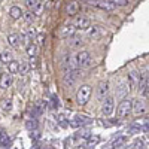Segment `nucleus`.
<instances>
[{"label":"nucleus","mask_w":149,"mask_h":149,"mask_svg":"<svg viewBox=\"0 0 149 149\" xmlns=\"http://www.w3.org/2000/svg\"><path fill=\"white\" fill-rule=\"evenodd\" d=\"M91 94H93V90L90 85H81L79 90L76 91V103L81 106L86 104L91 98Z\"/></svg>","instance_id":"obj_1"},{"label":"nucleus","mask_w":149,"mask_h":149,"mask_svg":"<svg viewBox=\"0 0 149 149\" xmlns=\"http://www.w3.org/2000/svg\"><path fill=\"white\" fill-rule=\"evenodd\" d=\"M131 110H133V102L130 100V98H124V100H121V103L116 107V113H118L119 118H127Z\"/></svg>","instance_id":"obj_2"},{"label":"nucleus","mask_w":149,"mask_h":149,"mask_svg":"<svg viewBox=\"0 0 149 149\" xmlns=\"http://www.w3.org/2000/svg\"><path fill=\"white\" fill-rule=\"evenodd\" d=\"M78 67H90L91 66V55L88 51H79L76 55H73Z\"/></svg>","instance_id":"obj_3"},{"label":"nucleus","mask_w":149,"mask_h":149,"mask_svg":"<svg viewBox=\"0 0 149 149\" xmlns=\"http://www.w3.org/2000/svg\"><path fill=\"white\" fill-rule=\"evenodd\" d=\"M133 113L136 116H143L148 113V106H146L145 100H142V98L133 100Z\"/></svg>","instance_id":"obj_4"},{"label":"nucleus","mask_w":149,"mask_h":149,"mask_svg":"<svg viewBox=\"0 0 149 149\" xmlns=\"http://www.w3.org/2000/svg\"><path fill=\"white\" fill-rule=\"evenodd\" d=\"M115 112V100L112 97H106L103 100V106H102V113L104 116H112V113Z\"/></svg>","instance_id":"obj_5"},{"label":"nucleus","mask_w":149,"mask_h":149,"mask_svg":"<svg viewBox=\"0 0 149 149\" xmlns=\"http://www.w3.org/2000/svg\"><path fill=\"white\" fill-rule=\"evenodd\" d=\"M91 6H95L102 10H107V12H112L115 9V5L110 2V0H93V2H88Z\"/></svg>","instance_id":"obj_6"},{"label":"nucleus","mask_w":149,"mask_h":149,"mask_svg":"<svg viewBox=\"0 0 149 149\" xmlns=\"http://www.w3.org/2000/svg\"><path fill=\"white\" fill-rule=\"evenodd\" d=\"M107 94H109V82L107 81L100 82V84H98V86H97V98L100 102H103L104 98L107 97Z\"/></svg>","instance_id":"obj_7"},{"label":"nucleus","mask_w":149,"mask_h":149,"mask_svg":"<svg viewBox=\"0 0 149 149\" xmlns=\"http://www.w3.org/2000/svg\"><path fill=\"white\" fill-rule=\"evenodd\" d=\"M14 84V76L12 73H5V74H0V88L2 90H8L9 86Z\"/></svg>","instance_id":"obj_8"},{"label":"nucleus","mask_w":149,"mask_h":149,"mask_svg":"<svg viewBox=\"0 0 149 149\" xmlns=\"http://www.w3.org/2000/svg\"><path fill=\"white\" fill-rule=\"evenodd\" d=\"M130 82L128 81H124V82H121L119 84V86H118V91H116V95L119 97V98H125L127 95H128V93H130Z\"/></svg>","instance_id":"obj_9"},{"label":"nucleus","mask_w":149,"mask_h":149,"mask_svg":"<svg viewBox=\"0 0 149 149\" xmlns=\"http://www.w3.org/2000/svg\"><path fill=\"white\" fill-rule=\"evenodd\" d=\"M140 78H142V73L136 72V70H133V72L128 73V82H130V85H131V88H139Z\"/></svg>","instance_id":"obj_10"},{"label":"nucleus","mask_w":149,"mask_h":149,"mask_svg":"<svg viewBox=\"0 0 149 149\" xmlns=\"http://www.w3.org/2000/svg\"><path fill=\"white\" fill-rule=\"evenodd\" d=\"M90 122H91V118L84 116V115H76V116L72 119V127H82V125L90 124Z\"/></svg>","instance_id":"obj_11"},{"label":"nucleus","mask_w":149,"mask_h":149,"mask_svg":"<svg viewBox=\"0 0 149 149\" xmlns=\"http://www.w3.org/2000/svg\"><path fill=\"white\" fill-rule=\"evenodd\" d=\"M90 26H91L90 19L85 18V17H79V18H76V21H74V27H76V30H88Z\"/></svg>","instance_id":"obj_12"},{"label":"nucleus","mask_w":149,"mask_h":149,"mask_svg":"<svg viewBox=\"0 0 149 149\" xmlns=\"http://www.w3.org/2000/svg\"><path fill=\"white\" fill-rule=\"evenodd\" d=\"M86 34H88V37L90 39H98L102 34H103V30H102V27H98V26H90L88 27V30H86Z\"/></svg>","instance_id":"obj_13"},{"label":"nucleus","mask_w":149,"mask_h":149,"mask_svg":"<svg viewBox=\"0 0 149 149\" xmlns=\"http://www.w3.org/2000/svg\"><path fill=\"white\" fill-rule=\"evenodd\" d=\"M78 79V70L76 69H70L66 74H64V82L69 84V85H73Z\"/></svg>","instance_id":"obj_14"},{"label":"nucleus","mask_w":149,"mask_h":149,"mask_svg":"<svg viewBox=\"0 0 149 149\" xmlns=\"http://www.w3.org/2000/svg\"><path fill=\"white\" fill-rule=\"evenodd\" d=\"M81 6L78 2H69L67 6H66V12H67V15H76L78 12H79Z\"/></svg>","instance_id":"obj_15"},{"label":"nucleus","mask_w":149,"mask_h":149,"mask_svg":"<svg viewBox=\"0 0 149 149\" xmlns=\"http://www.w3.org/2000/svg\"><path fill=\"white\" fill-rule=\"evenodd\" d=\"M9 17L12 18V19H19L21 17H24V12L21 10V8H18V6H12L10 9H9Z\"/></svg>","instance_id":"obj_16"},{"label":"nucleus","mask_w":149,"mask_h":149,"mask_svg":"<svg viewBox=\"0 0 149 149\" xmlns=\"http://www.w3.org/2000/svg\"><path fill=\"white\" fill-rule=\"evenodd\" d=\"M27 55L30 57V58H36L37 57V54H39V45L37 43H30V45H27Z\"/></svg>","instance_id":"obj_17"},{"label":"nucleus","mask_w":149,"mask_h":149,"mask_svg":"<svg viewBox=\"0 0 149 149\" xmlns=\"http://www.w3.org/2000/svg\"><path fill=\"white\" fill-rule=\"evenodd\" d=\"M10 145V137L6 131H0V148H8Z\"/></svg>","instance_id":"obj_18"},{"label":"nucleus","mask_w":149,"mask_h":149,"mask_svg":"<svg viewBox=\"0 0 149 149\" xmlns=\"http://www.w3.org/2000/svg\"><path fill=\"white\" fill-rule=\"evenodd\" d=\"M6 40H8V43H9L10 46H18V45H19V34L10 33V34H8Z\"/></svg>","instance_id":"obj_19"},{"label":"nucleus","mask_w":149,"mask_h":149,"mask_svg":"<svg viewBox=\"0 0 149 149\" xmlns=\"http://www.w3.org/2000/svg\"><path fill=\"white\" fill-rule=\"evenodd\" d=\"M19 61H15V60H12L8 63V72L10 73H19Z\"/></svg>","instance_id":"obj_20"},{"label":"nucleus","mask_w":149,"mask_h":149,"mask_svg":"<svg viewBox=\"0 0 149 149\" xmlns=\"http://www.w3.org/2000/svg\"><path fill=\"white\" fill-rule=\"evenodd\" d=\"M9 61H12V52L10 51H2L0 52V63L8 64Z\"/></svg>","instance_id":"obj_21"},{"label":"nucleus","mask_w":149,"mask_h":149,"mask_svg":"<svg viewBox=\"0 0 149 149\" xmlns=\"http://www.w3.org/2000/svg\"><path fill=\"white\" fill-rule=\"evenodd\" d=\"M74 30H76V27H74V24H66V26L63 27V30H61V33H63L64 36H72L74 33Z\"/></svg>","instance_id":"obj_22"},{"label":"nucleus","mask_w":149,"mask_h":149,"mask_svg":"<svg viewBox=\"0 0 149 149\" xmlns=\"http://www.w3.org/2000/svg\"><path fill=\"white\" fill-rule=\"evenodd\" d=\"M0 107H2V110H5V112L12 110V98H3V100L0 102Z\"/></svg>","instance_id":"obj_23"},{"label":"nucleus","mask_w":149,"mask_h":149,"mask_svg":"<svg viewBox=\"0 0 149 149\" xmlns=\"http://www.w3.org/2000/svg\"><path fill=\"white\" fill-rule=\"evenodd\" d=\"M69 45H70L72 48H79V46L82 45L81 37H78V36H70V37H69Z\"/></svg>","instance_id":"obj_24"},{"label":"nucleus","mask_w":149,"mask_h":149,"mask_svg":"<svg viewBox=\"0 0 149 149\" xmlns=\"http://www.w3.org/2000/svg\"><path fill=\"white\" fill-rule=\"evenodd\" d=\"M98 142H100V137H98V136H90L88 140H86V146L85 148H93V146L98 145Z\"/></svg>","instance_id":"obj_25"},{"label":"nucleus","mask_w":149,"mask_h":149,"mask_svg":"<svg viewBox=\"0 0 149 149\" xmlns=\"http://www.w3.org/2000/svg\"><path fill=\"white\" fill-rule=\"evenodd\" d=\"M125 143H127V136H119V137L115 139V142H113V148H122Z\"/></svg>","instance_id":"obj_26"},{"label":"nucleus","mask_w":149,"mask_h":149,"mask_svg":"<svg viewBox=\"0 0 149 149\" xmlns=\"http://www.w3.org/2000/svg\"><path fill=\"white\" fill-rule=\"evenodd\" d=\"M37 125H39V124H37V118H33V119H29L27 122H26V127L30 130V131H33V130H36L37 128Z\"/></svg>","instance_id":"obj_27"},{"label":"nucleus","mask_w":149,"mask_h":149,"mask_svg":"<svg viewBox=\"0 0 149 149\" xmlns=\"http://www.w3.org/2000/svg\"><path fill=\"white\" fill-rule=\"evenodd\" d=\"M34 18H36V12L34 10H29V12L24 14V19H26L27 22H33Z\"/></svg>","instance_id":"obj_28"},{"label":"nucleus","mask_w":149,"mask_h":149,"mask_svg":"<svg viewBox=\"0 0 149 149\" xmlns=\"http://www.w3.org/2000/svg\"><path fill=\"white\" fill-rule=\"evenodd\" d=\"M30 67H31V66H30L29 63H21V64H19V73L22 74V76H24V74H27V73L30 72Z\"/></svg>","instance_id":"obj_29"},{"label":"nucleus","mask_w":149,"mask_h":149,"mask_svg":"<svg viewBox=\"0 0 149 149\" xmlns=\"http://www.w3.org/2000/svg\"><path fill=\"white\" fill-rule=\"evenodd\" d=\"M45 40H46V37H45V34H37L36 36V42H37V45H39V46H43L45 45Z\"/></svg>","instance_id":"obj_30"},{"label":"nucleus","mask_w":149,"mask_h":149,"mask_svg":"<svg viewBox=\"0 0 149 149\" xmlns=\"http://www.w3.org/2000/svg\"><path fill=\"white\" fill-rule=\"evenodd\" d=\"M128 148H145V143H143V140H140V139H137V140H134Z\"/></svg>","instance_id":"obj_31"},{"label":"nucleus","mask_w":149,"mask_h":149,"mask_svg":"<svg viewBox=\"0 0 149 149\" xmlns=\"http://www.w3.org/2000/svg\"><path fill=\"white\" fill-rule=\"evenodd\" d=\"M37 0H26V5H27V8H30L31 10H34V8L37 6Z\"/></svg>","instance_id":"obj_32"},{"label":"nucleus","mask_w":149,"mask_h":149,"mask_svg":"<svg viewBox=\"0 0 149 149\" xmlns=\"http://www.w3.org/2000/svg\"><path fill=\"white\" fill-rule=\"evenodd\" d=\"M26 34H27V37H29L30 40H34V39H36V36H37V34H36V31H34L33 29H29Z\"/></svg>","instance_id":"obj_33"},{"label":"nucleus","mask_w":149,"mask_h":149,"mask_svg":"<svg viewBox=\"0 0 149 149\" xmlns=\"http://www.w3.org/2000/svg\"><path fill=\"white\" fill-rule=\"evenodd\" d=\"M112 3H113L115 6L118 5V6H125L127 3H128V0H110Z\"/></svg>","instance_id":"obj_34"},{"label":"nucleus","mask_w":149,"mask_h":149,"mask_svg":"<svg viewBox=\"0 0 149 149\" xmlns=\"http://www.w3.org/2000/svg\"><path fill=\"white\" fill-rule=\"evenodd\" d=\"M51 102H52V109H57L60 106V102H58V97L57 95H52L51 97Z\"/></svg>","instance_id":"obj_35"},{"label":"nucleus","mask_w":149,"mask_h":149,"mask_svg":"<svg viewBox=\"0 0 149 149\" xmlns=\"http://www.w3.org/2000/svg\"><path fill=\"white\" fill-rule=\"evenodd\" d=\"M29 40L30 39L27 37V34H19V43H22V45L24 43H29Z\"/></svg>","instance_id":"obj_36"},{"label":"nucleus","mask_w":149,"mask_h":149,"mask_svg":"<svg viewBox=\"0 0 149 149\" xmlns=\"http://www.w3.org/2000/svg\"><path fill=\"white\" fill-rule=\"evenodd\" d=\"M58 121L61 124V127H67V124H66V118L63 115H58Z\"/></svg>","instance_id":"obj_37"},{"label":"nucleus","mask_w":149,"mask_h":149,"mask_svg":"<svg viewBox=\"0 0 149 149\" xmlns=\"http://www.w3.org/2000/svg\"><path fill=\"white\" fill-rule=\"evenodd\" d=\"M142 128H143V130H145V131H149V121H148V122H146V124H145V125H143V127H142Z\"/></svg>","instance_id":"obj_38"},{"label":"nucleus","mask_w":149,"mask_h":149,"mask_svg":"<svg viewBox=\"0 0 149 149\" xmlns=\"http://www.w3.org/2000/svg\"><path fill=\"white\" fill-rule=\"evenodd\" d=\"M82 2H86V3H88V2H93V0H82Z\"/></svg>","instance_id":"obj_39"},{"label":"nucleus","mask_w":149,"mask_h":149,"mask_svg":"<svg viewBox=\"0 0 149 149\" xmlns=\"http://www.w3.org/2000/svg\"><path fill=\"white\" fill-rule=\"evenodd\" d=\"M0 74H2V66H0Z\"/></svg>","instance_id":"obj_40"},{"label":"nucleus","mask_w":149,"mask_h":149,"mask_svg":"<svg viewBox=\"0 0 149 149\" xmlns=\"http://www.w3.org/2000/svg\"><path fill=\"white\" fill-rule=\"evenodd\" d=\"M148 100H149V95H148Z\"/></svg>","instance_id":"obj_41"}]
</instances>
